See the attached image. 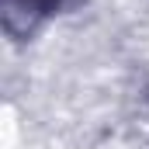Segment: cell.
Here are the masks:
<instances>
[{"label":"cell","instance_id":"obj_1","mask_svg":"<svg viewBox=\"0 0 149 149\" xmlns=\"http://www.w3.org/2000/svg\"><path fill=\"white\" fill-rule=\"evenodd\" d=\"M10 3H17L24 14H49V10H56L63 0H10Z\"/></svg>","mask_w":149,"mask_h":149}]
</instances>
